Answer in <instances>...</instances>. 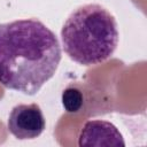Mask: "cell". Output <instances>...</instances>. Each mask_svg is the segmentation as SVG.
<instances>
[{
  "instance_id": "obj_1",
  "label": "cell",
  "mask_w": 147,
  "mask_h": 147,
  "mask_svg": "<svg viewBox=\"0 0 147 147\" xmlns=\"http://www.w3.org/2000/svg\"><path fill=\"white\" fill-rule=\"evenodd\" d=\"M62 59L55 33L37 18L0 23V84L34 95L57 70Z\"/></svg>"
},
{
  "instance_id": "obj_2",
  "label": "cell",
  "mask_w": 147,
  "mask_h": 147,
  "mask_svg": "<svg viewBox=\"0 0 147 147\" xmlns=\"http://www.w3.org/2000/svg\"><path fill=\"white\" fill-rule=\"evenodd\" d=\"M118 39L115 17L99 3H87L75 9L61 29L65 54L82 65L107 61L115 53Z\"/></svg>"
},
{
  "instance_id": "obj_3",
  "label": "cell",
  "mask_w": 147,
  "mask_h": 147,
  "mask_svg": "<svg viewBox=\"0 0 147 147\" xmlns=\"http://www.w3.org/2000/svg\"><path fill=\"white\" fill-rule=\"evenodd\" d=\"M7 127L20 140L36 139L44 132L46 121L41 108L37 103H21L10 110Z\"/></svg>"
},
{
  "instance_id": "obj_4",
  "label": "cell",
  "mask_w": 147,
  "mask_h": 147,
  "mask_svg": "<svg viewBox=\"0 0 147 147\" xmlns=\"http://www.w3.org/2000/svg\"><path fill=\"white\" fill-rule=\"evenodd\" d=\"M78 146L124 147L125 141L119 130L110 122L102 119L87 121L78 136Z\"/></svg>"
},
{
  "instance_id": "obj_5",
  "label": "cell",
  "mask_w": 147,
  "mask_h": 147,
  "mask_svg": "<svg viewBox=\"0 0 147 147\" xmlns=\"http://www.w3.org/2000/svg\"><path fill=\"white\" fill-rule=\"evenodd\" d=\"M62 105L68 113L82 111L85 105L84 93L77 87V85H69L62 93Z\"/></svg>"
}]
</instances>
